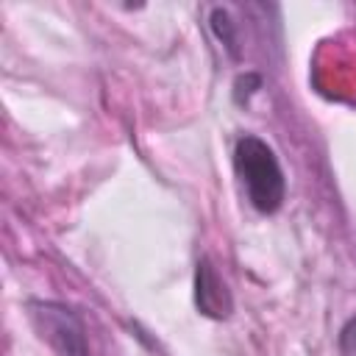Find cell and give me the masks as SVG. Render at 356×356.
Returning <instances> with one entry per match:
<instances>
[{
	"instance_id": "obj_1",
	"label": "cell",
	"mask_w": 356,
	"mask_h": 356,
	"mask_svg": "<svg viewBox=\"0 0 356 356\" xmlns=\"http://www.w3.org/2000/svg\"><path fill=\"white\" fill-rule=\"evenodd\" d=\"M234 172L248 203L259 214H275L286 200V175L275 150L256 134H242L234 145Z\"/></svg>"
},
{
	"instance_id": "obj_2",
	"label": "cell",
	"mask_w": 356,
	"mask_h": 356,
	"mask_svg": "<svg viewBox=\"0 0 356 356\" xmlns=\"http://www.w3.org/2000/svg\"><path fill=\"white\" fill-rule=\"evenodd\" d=\"M28 320L33 331L39 334L42 342L50 345L56 356H92L89 353V339H86V325L81 314L58 300H28L25 303Z\"/></svg>"
},
{
	"instance_id": "obj_3",
	"label": "cell",
	"mask_w": 356,
	"mask_h": 356,
	"mask_svg": "<svg viewBox=\"0 0 356 356\" xmlns=\"http://www.w3.org/2000/svg\"><path fill=\"white\" fill-rule=\"evenodd\" d=\"M192 298H195V309L209 320H228L234 312V295L209 256L197 259L195 264Z\"/></svg>"
},
{
	"instance_id": "obj_4",
	"label": "cell",
	"mask_w": 356,
	"mask_h": 356,
	"mask_svg": "<svg viewBox=\"0 0 356 356\" xmlns=\"http://www.w3.org/2000/svg\"><path fill=\"white\" fill-rule=\"evenodd\" d=\"M209 28L217 36V42L228 50V56L231 58H239V28H236L231 11L222 8V6H214L209 11Z\"/></svg>"
},
{
	"instance_id": "obj_5",
	"label": "cell",
	"mask_w": 356,
	"mask_h": 356,
	"mask_svg": "<svg viewBox=\"0 0 356 356\" xmlns=\"http://www.w3.org/2000/svg\"><path fill=\"white\" fill-rule=\"evenodd\" d=\"M259 89H261V78H259L256 72L236 75V81H234V100H236L239 106H248L250 97H253Z\"/></svg>"
},
{
	"instance_id": "obj_6",
	"label": "cell",
	"mask_w": 356,
	"mask_h": 356,
	"mask_svg": "<svg viewBox=\"0 0 356 356\" xmlns=\"http://www.w3.org/2000/svg\"><path fill=\"white\" fill-rule=\"evenodd\" d=\"M337 348H339V356H356V314L342 323L339 337H337Z\"/></svg>"
}]
</instances>
